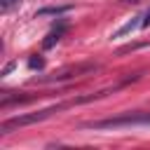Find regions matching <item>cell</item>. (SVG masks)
<instances>
[{
	"mask_svg": "<svg viewBox=\"0 0 150 150\" xmlns=\"http://www.w3.org/2000/svg\"><path fill=\"white\" fill-rule=\"evenodd\" d=\"M28 66H30V68H40V66H42V59H30Z\"/></svg>",
	"mask_w": 150,
	"mask_h": 150,
	"instance_id": "obj_8",
	"label": "cell"
},
{
	"mask_svg": "<svg viewBox=\"0 0 150 150\" xmlns=\"http://www.w3.org/2000/svg\"><path fill=\"white\" fill-rule=\"evenodd\" d=\"M96 68H98L96 63H80V66H68V68H63V70H59V73H54V75H49V77H40V80H35V82H61V80H70V77L87 75V73H91V70H96Z\"/></svg>",
	"mask_w": 150,
	"mask_h": 150,
	"instance_id": "obj_3",
	"label": "cell"
},
{
	"mask_svg": "<svg viewBox=\"0 0 150 150\" xmlns=\"http://www.w3.org/2000/svg\"><path fill=\"white\" fill-rule=\"evenodd\" d=\"M14 5H19V0H0V9L2 12H9Z\"/></svg>",
	"mask_w": 150,
	"mask_h": 150,
	"instance_id": "obj_7",
	"label": "cell"
},
{
	"mask_svg": "<svg viewBox=\"0 0 150 150\" xmlns=\"http://www.w3.org/2000/svg\"><path fill=\"white\" fill-rule=\"evenodd\" d=\"M68 7H45V9H40V14H63Z\"/></svg>",
	"mask_w": 150,
	"mask_h": 150,
	"instance_id": "obj_6",
	"label": "cell"
},
{
	"mask_svg": "<svg viewBox=\"0 0 150 150\" xmlns=\"http://www.w3.org/2000/svg\"><path fill=\"white\" fill-rule=\"evenodd\" d=\"M96 96H101V94L80 96V98H73V101H66V103H54V105H47V108L35 110V112H26V115L9 117V120H5V122L0 124V134H9V131H14V129H19V127H28V124H35V122H45V120H49L52 115H56V112H61V110H66V108H73V105H77V103L94 101Z\"/></svg>",
	"mask_w": 150,
	"mask_h": 150,
	"instance_id": "obj_1",
	"label": "cell"
},
{
	"mask_svg": "<svg viewBox=\"0 0 150 150\" xmlns=\"http://www.w3.org/2000/svg\"><path fill=\"white\" fill-rule=\"evenodd\" d=\"M145 26H150V9L143 14V28H145Z\"/></svg>",
	"mask_w": 150,
	"mask_h": 150,
	"instance_id": "obj_9",
	"label": "cell"
},
{
	"mask_svg": "<svg viewBox=\"0 0 150 150\" xmlns=\"http://www.w3.org/2000/svg\"><path fill=\"white\" fill-rule=\"evenodd\" d=\"M127 2H138V0H127Z\"/></svg>",
	"mask_w": 150,
	"mask_h": 150,
	"instance_id": "obj_10",
	"label": "cell"
},
{
	"mask_svg": "<svg viewBox=\"0 0 150 150\" xmlns=\"http://www.w3.org/2000/svg\"><path fill=\"white\" fill-rule=\"evenodd\" d=\"M138 28H143V16L141 14H136V16H131L124 26H120L110 38H124V35H129V33H134V30H138Z\"/></svg>",
	"mask_w": 150,
	"mask_h": 150,
	"instance_id": "obj_4",
	"label": "cell"
},
{
	"mask_svg": "<svg viewBox=\"0 0 150 150\" xmlns=\"http://www.w3.org/2000/svg\"><path fill=\"white\" fill-rule=\"evenodd\" d=\"M66 28H68V23H66V21H61L59 26H54V28H52V30L47 33V38H45V42H42V47H45V49H49V47H54V45H56V42H59V40L63 38V33H66Z\"/></svg>",
	"mask_w": 150,
	"mask_h": 150,
	"instance_id": "obj_5",
	"label": "cell"
},
{
	"mask_svg": "<svg viewBox=\"0 0 150 150\" xmlns=\"http://www.w3.org/2000/svg\"><path fill=\"white\" fill-rule=\"evenodd\" d=\"M84 129H129V127H150V112H124L117 117H105L82 124Z\"/></svg>",
	"mask_w": 150,
	"mask_h": 150,
	"instance_id": "obj_2",
	"label": "cell"
}]
</instances>
